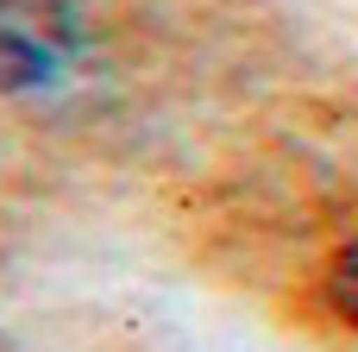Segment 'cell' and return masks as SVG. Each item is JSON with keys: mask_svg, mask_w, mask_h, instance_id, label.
<instances>
[{"mask_svg": "<svg viewBox=\"0 0 358 352\" xmlns=\"http://www.w3.org/2000/svg\"><path fill=\"white\" fill-rule=\"evenodd\" d=\"M76 57L69 0H0V94L50 82Z\"/></svg>", "mask_w": 358, "mask_h": 352, "instance_id": "obj_1", "label": "cell"}, {"mask_svg": "<svg viewBox=\"0 0 358 352\" xmlns=\"http://www.w3.org/2000/svg\"><path fill=\"white\" fill-rule=\"evenodd\" d=\"M334 309L358 328V246H346V252L334 258Z\"/></svg>", "mask_w": 358, "mask_h": 352, "instance_id": "obj_2", "label": "cell"}]
</instances>
